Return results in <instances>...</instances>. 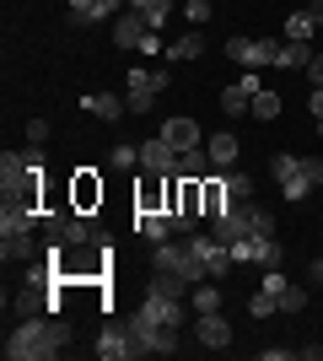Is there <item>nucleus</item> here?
Returning <instances> with one entry per match:
<instances>
[{"mask_svg":"<svg viewBox=\"0 0 323 361\" xmlns=\"http://www.w3.org/2000/svg\"><path fill=\"white\" fill-rule=\"evenodd\" d=\"M70 340V329L60 324V313L16 318V329L6 334V361H54Z\"/></svg>","mask_w":323,"mask_h":361,"instance_id":"nucleus-1","label":"nucleus"},{"mask_svg":"<svg viewBox=\"0 0 323 361\" xmlns=\"http://www.w3.org/2000/svg\"><path fill=\"white\" fill-rule=\"evenodd\" d=\"M44 178V146H22V151H6L0 157V189L11 195V189H22V183Z\"/></svg>","mask_w":323,"mask_h":361,"instance_id":"nucleus-2","label":"nucleus"},{"mask_svg":"<svg viewBox=\"0 0 323 361\" xmlns=\"http://www.w3.org/2000/svg\"><path fill=\"white\" fill-rule=\"evenodd\" d=\"M280 54V44H259V38H232L227 44V60L243 65V71H270Z\"/></svg>","mask_w":323,"mask_h":361,"instance_id":"nucleus-3","label":"nucleus"},{"mask_svg":"<svg viewBox=\"0 0 323 361\" xmlns=\"http://www.w3.org/2000/svg\"><path fill=\"white\" fill-rule=\"evenodd\" d=\"M259 87H264L259 71H243L227 92H221V114H227V119H243V114H253V92H259Z\"/></svg>","mask_w":323,"mask_h":361,"instance_id":"nucleus-4","label":"nucleus"},{"mask_svg":"<svg viewBox=\"0 0 323 361\" xmlns=\"http://www.w3.org/2000/svg\"><path fill=\"white\" fill-rule=\"evenodd\" d=\"M97 361H135V356H146V350H140V340L129 329H103L97 334Z\"/></svg>","mask_w":323,"mask_h":361,"instance_id":"nucleus-5","label":"nucleus"},{"mask_svg":"<svg viewBox=\"0 0 323 361\" xmlns=\"http://www.w3.org/2000/svg\"><path fill=\"white\" fill-rule=\"evenodd\" d=\"M194 345H205V350H227V345H232V324H227V313H194Z\"/></svg>","mask_w":323,"mask_h":361,"instance_id":"nucleus-6","label":"nucleus"},{"mask_svg":"<svg viewBox=\"0 0 323 361\" xmlns=\"http://www.w3.org/2000/svg\"><path fill=\"white\" fill-rule=\"evenodd\" d=\"M97 205H103V178H97L92 167H81L76 178H70V211H81V216H92Z\"/></svg>","mask_w":323,"mask_h":361,"instance_id":"nucleus-7","label":"nucleus"},{"mask_svg":"<svg viewBox=\"0 0 323 361\" xmlns=\"http://www.w3.org/2000/svg\"><path fill=\"white\" fill-rule=\"evenodd\" d=\"M140 173H178V151L167 146L162 135H151V140H140Z\"/></svg>","mask_w":323,"mask_h":361,"instance_id":"nucleus-8","label":"nucleus"},{"mask_svg":"<svg viewBox=\"0 0 323 361\" xmlns=\"http://www.w3.org/2000/svg\"><path fill=\"white\" fill-rule=\"evenodd\" d=\"M167 183H172V173H167V178H162V173H146V178H140V189H135V216L167 211Z\"/></svg>","mask_w":323,"mask_h":361,"instance_id":"nucleus-9","label":"nucleus"},{"mask_svg":"<svg viewBox=\"0 0 323 361\" xmlns=\"http://www.w3.org/2000/svg\"><path fill=\"white\" fill-rule=\"evenodd\" d=\"M156 135L167 140V146L178 151V157H184V151H194V146H205V130H200L194 119H167L162 130H156Z\"/></svg>","mask_w":323,"mask_h":361,"instance_id":"nucleus-10","label":"nucleus"},{"mask_svg":"<svg viewBox=\"0 0 323 361\" xmlns=\"http://www.w3.org/2000/svg\"><path fill=\"white\" fill-rule=\"evenodd\" d=\"M103 16H113L108 0H70V6H65V27H70V32H87L92 22H103Z\"/></svg>","mask_w":323,"mask_h":361,"instance_id":"nucleus-11","label":"nucleus"},{"mask_svg":"<svg viewBox=\"0 0 323 361\" xmlns=\"http://www.w3.org/2000/svg\"><path fill=\"white\" fill-rule=\"evenodd\" d=\"M146 32H151L146 11H124V16H113V44H119V49H140V44H146Z\"/></svg>","mask_w":323,"mask_h":361,"instance_id":"nucleus-12","label":"nucleus"},{"mask_svg":"<svg viewBox=\"0 0 323 361\" xmlns=\"http://www.w3.org/2000/svg\"><path fill=\"white\" fill-rule=\"evenodd\" d=\"M124 103H129V114H151V103H156V81H151V71H129V81H124Z\"/></svg>","mask_w":323,"mask_h":361,"instance_id":"nucleus-13","label":"nucleus"},{"mask_svg":"<svg viewBox=\"0 0 323 361\" xmlns=\"http://www.w3.org/2000/svg\"><path fill=\"white\" fill-rule=\"evenodd\" d=\"M227 211H237V200L227 195V178L210 173V178H205V221H215V216H227Z\"/></svg>","mask_w":323,"mask_h":361,"instance_id":"nucleus-14","label":"nucleus"},{"mask_svg":"<svg viewBox=\"0 0 323 361\" xmlns=\"http://www.w3.org/2000/svg\"><path fill=\"white\" fill-rule=\"evenodd\" d=\"M81 108H87V114H97V119H103V124H119L124 114H129V103H124L119 92H92V97H87V103H81Z\"/></svg>","mask_w":323,"mask_h":361,"instance_id":"nucleus-15","label":"nucleus"},{"mask_svg":"<svg viewBox=\"0 0 323 361\" xmlns=\"http://www.w3.org/2000/svg\"><path fill=\"white\" fill-rule=\"evenodd\" d=\"M60 243H65V248H92V243H97V221H92V216H81V211H70Z\"/></svg>","mask_w":323,"mask_h":361,"instance_id":"nucleus-16","label":"nucleus"},{"mask_svg":"<svg viewBox=\"0 0 323 361\" xmlns=\"http://www.w3.org/2000/svg\"><path fill=\"white\" fill-rule=\"evenodd\" d=\"M205 151H210V162H215V173H227L232 162H237V135H232V130H215V135H205Z\"/></svg>","mask_w":323,"mask_h":361,"instance_id":"nucleus-17","label":"nucleus"},{"mask_svg":"<svg viewBox=\"0 0 323 361\" xmlns=\"http://www.w3.org/2000/svg\"><path fill=\"white\" fill-rule=\"evenodd\" d=\"M135 232L151 243V248H156V243H167V238H178V232H172V216H167V211H146V216H135Z\"/></svg>","mask_w":323,"mask_h":361,"instance_id":"nucleus-18","label":"nucleus"},{"mask_svg":"<svg viewBox=\"0 0 323 361\" xmlns=\"http://www.w3.org/2000/svg\"><path fill=\"white\" fill-rule=\"evenodd\" d=\"M11 313H16V318H38V313H49V286H32V281H27V286L11 297Z\"/></svg>","mask_w":323,"mask_h":361,"instance_id":"nucleus-19","label":"nucleus"},{"mask_svg":"<svg viewBox=\"0 0 323 361\" xmlns=\"http://www.w3.org/2000/svg\"><path fill=\"white\" fill-rule=\"evenodd\" d=\"M0 259L6 264H32V259H44L32 248V232H11V238H0Z\"/></svg>","mask_w":323,"mask_h":361,"instance_id":"nucleus-20","label":"nucleus"},{"mask_svg":"<svg viewBox=\"0 0 323 361\" xmlns=\"http://www.w3.org/2000/svg\"><path fill=\"white\" fill-rule=\"evenodd\" d=\"M205 226H210V238H215V243H227V248H232L237 238H248L243 211H227V216H215V221H205Z\"/></svg>","mask_w":323,"mask_h":361,"instance_id":"nucleus-21","label":"nucleus"},{"mask_svg":"<svg viewBox=\"0 0 323 361\" xmlns=\"http://www.w3.org/2000/svg\"><path fill=\"white\" fill-rule=\"evenodd\" d=\"M237 211H243V221H248V232H253V238H275V216L264 211L259 200H237Z\"/></svg>","mask_w":323,"mask_h":361,"instance_id":"nucleus-22","label":"nucleus"},{"mask_svg":"<svg viewBox=\"0 0 323 361\" xmlns=\"http://www.w3.org/2000/svg\"><path fill=\"white\" fill-rule=\"evenodd\" d=\"M312 54H318L312 44H291V38H286V44H280V54H275V71H308Z\"/></svg>","mask_w":323,"mask_h":361,"instance_id":"nucleus-23","label":"nucleus"},{"mask_svg":"<svg viewBox=\"0 0 323 361\" xmlns=\"http://www.w3.org/2000/svg\"><path fill=\"white\" fill-rule=\"evenodd\" d=\"M210 173H215V162H210V151H205V146H194V151L178 157V178H210Z\"/></svg>","mask_w":323,"mask_h":361,"instance_id":"nucleus-24","label":"nucleus"},{"mask_svg":"<svg viewBox=\"0 0 323 361\" xmlns=\"http://www.w3.org/2000/svg\"><path fill=\"white\" fill-rule=\"evenodd\" d=\"M318 16H312V11H291V16H286V38H291V44H312V38H318Z\"/></svg>","mask_w":323,"mask_h":361,"instance_id":"nucleus-25","label":"nucleus"},{"mask_svg":"<svg viewBox=\"0 0 323 361\" xmlns=\"http://www.w3.org/2000/svg\"><path fill=\"white\" fill-rule=\"evenodd\" d=\"M205 54V32H184L178 44H167V65H184V60H200Z\"/></svg>","mask_w":323,"mask_h":361,"instance_id":"nucleus-26","label":"nucleus"},{"mask_svg":"<svg viewBox=\"0 0 323 361\" xmlns=\"http://www.w3.org/2000/svg\"><path fill=\"white\" fill-rule=\"evenodd\" d=\"M253 238V232H248ZM253 264H264V270H280L286 264V248H280L275 238H253Z\"/></svg>","mask_w":323,"mask_h":361,"instance_id":"nucleus-27","label":"nucleus"},{"mask_svg":"<svg viewBox=\"0 0 323 361\" xmlns=\"http://www.w3.org/2000/svg\"><path fill=\"white\" fill-rule=\"evenodd\" d=\"M189 307H194V313H221V291H215V281H200V286L189 291Z\"/></svg>","mask_w":323,"mask_h":361,"instance_id":"nucleus-28","label":"nucleus"},{"mask_svg":"<svg viewBox=\"0 0 323 361\" xmlns=\"http://www.w3.org/2000/svg\"><path fill=\"white\" fill-rule=\"evenodd\" d=\"M108 167H113V173H129V167H140V146H135V140H119V146L108 151Z\"/></svg>","mask_w":323,"mask_h":361,"instance_id":"nucleus-29","label":"nucleus"},{"mask_svg":"<svg viewBox=\"0 0 323 361\" xmlns=\"http://www.w3.org/2000/svg\"><path fill=\"white\" fill-rule=\"evenodd\" d=\"M253 119H264V124L280 119V92H270V87L253 92Z\"/></svg>","mask_w":323,"mask_h":361,"instance_id":"nucleus-30","label":"nucleus"},{"mask_svg":"<svg viewBox=\"0 0 323 361\" xmlns=\"http://www.w3.org/2000/svg\"><path fill=\"white\" fill-rule=\"evenodd\" d=\"M296 167H302V157H296V151H275V157H270V178L275 183H286L296 173Z\"/></svg>","mask_w":323,"mask_h":361,"instance_id":"nucleus-31","label":"nucleus"},{"mask_svg":"<svg viewBox=\"0 0 323 361\" xmlns=\"http://www.w3.org/2000/svg\"><path fill=\"white\" fill-rule=\"evenodd\" d=\"M312 189H318V183H312V178H308V173H302V167H296V173H291V178H286V183H280V195H286V200H291V205H296V200H308V195H312Z\"/></svg>","mask_w":323,"mask_h":361,"instance_id":"nucleus-32","label":"nucleus"},{"mask_svg":"<svg viewBox=\"0 0 323 361\" xmlns=\"http://www.w3.org/2000/svg\"><path fill=\"white\" fill-rule=\"evenodd\" d=\"M129 11H146V22H151V32L167 22V0H129Z\"/></svg>","mask_w":323,"mask_h":361,"instance_id":"nucleus-33","label":"nucleus"},{"mask_svg":"<svg viewBox=\"0 0 323 361\" xmlns=\"http://www.w3.org/2000/svg\"><path fill=\"white\" fill-rule=\"evenodd\" d=\"M221 178H227V195L232 200H253V178H248V173H232V167H227Z\"/></svg>","mask_w":323,"mask_h":361,"instance_id":"nucleus-34","label":"nucleus"},{"mask_svg":"<svg viewBox=\"0 0 323 361\" xmlns=\"http://www.w3.org/2000/svg\"><path fill=\"white\" fill-rule=\"evenodd\" d=\"M308 286H296V281H291V286H286V297H280V313H302V307H308Z\"/></svg>","mask_w":323,"mask_h":361,"instance_id":"nucleus-35","label":"nucleus"},{"mask_svg":"<svg viewBox=\"0 0 323 361\" xmlns=\"http://www.w3.org/2000/svg\"><path fill=\"white\" fill-rule=\"evenodd\" d=\"M275 307H280V302L270 297V291H253V297H248V313H253V318H270Z\"/></svg>","mask_w":323,"mask_h":361,"instance_id":"nucleus-36","label":"nucleus"},{"mask_svg":"<svg viewBox=\"0 0 323 361\" xmlns=\"http://www.w3.org/2000/svg\"><path fill=\"white\" fill-rule=\"evenodd\" d=\"M286 286H291V281H286L280 270H264V286H259V291H270V297L280 302V297H286Z\"/></svg>","mask_w":323,"mask_h":361,"instance_id":"nucleus-37","label":"nucleus"},{"mask_svg":"<svg viewBox=\"0 0 323 361\" xmlns=\"http://www.w3.org/2000/svg\"><path fill=\"white\" fill-rule=\"evenodd\" d=\"M184 11H189V22H194V27H205V22H210V0H189Z\"/></svg>","mask_w":323,"mask_h":361,"instance_id":"nucleus-38","label":"nucleus"},{"mask_svg":"<svg viewBox=\"0 0 323 361\" xmlns=\"http://www.w3.org/2000/svg\"><path fill=\"white\" fill-rule=\"evenodd\" d=\"M49 140V119H27V146H44Z\"/></svg>","mask_w":323,"mask_h":361,"instance_id":"nucleus-39","label":"nucleus"},{"mask_svg":"<svg viewBox=\"0 0 323 361\" xmlns=\"http://www.w3.org/2000/svg\"><path fill=\"white\" fill-rule=\"evenodd\" d=\"M302 173H308L312 183H323V157H302Z\"/></svg>","mask_w":323,"mask_h":361,"instance_id":"nucleus-40","label":"nucleus"},{"mask_svg":"<svg viewBox=\"0 0 323 361\" xmlns=\"http://www.w3.org/2000/svg\"><path fill=\"white\" fill-rule=\"evenodd\" d=\"M308 114H312V119H323V87L308 92Z\"/></svg>","mask_w":323,"mask_h":361,"instance_id":"nucleus-41","label":"nucleus"},{"mask_svg":"<svg viewBox=\"0 0 323 361\" xmlns=\"http://www.w3.org/2000/svg\"><path fill=\"white\" fill-rule=\"evenodd\" d=\"M308 81H312V87H323V49L312 54V65H308Z\"/></svg>","mask_w":323,"mask_h":361,"instance_id":"nucleus-42","label":"nucleus"},{"mask_svg":"<svg viewBox=\"0 0 323 361\" xmlns=\"http://www.w3.org/2000/svg\"><path fill=\"white\" fill-rule=\"evenodd\" d=\"M259 356H264V361H286V356H296V350H286V345H264Z\"/></svg>","mask_w":323,"mask_h":361,"instance_id":"nucleus-43","label":"nucleus"},{"mask_svg":"<svg viewBox=\"0 0 323 361\" xmlns=\"http://www.w3.org/2000/svg\"><path fill=\"white\" fill-rule=\"evenodd\" d=\"M296 356H302V361H323V345H312V340H308V345H296Z\"/></svg>","mask_w":323,"mask_h":361,"instance_id":"nucleus-44","label":"nucleus"},{"mask_svg":"<svg viewBox=\"0 0 323 361\" xmlns=\"http://www.w3.org/2000/svg\"><path fill=\"white\" fill-rule=\"evenodd\" d=\"M312 281H323V254H318V259H312Z\"/></svg>","mask_w":323,"mask_h":361,"instance_id":"nucleus-45","label":"nucleus"},{"mask_svg":"<svg viewBox=\"0 0 323 361\" xmlns=\"http://www.w3.org/2000/svg\"><path fill=\"white\" fill-rule=\"evenodd\" d=\"M308 11H312V16H318V27H323V0H312V6H308Z\"/></svg>","mask_w":323,"mask_h":361,"instance_id":"nucleus-46","label":"nucleus"},{"mask_svg":"<svg viewBox=\"0 0 323 361\" xmlns=\"http://www.w3.org/2000/svg\"><path fill=\"white\" fill-rule=\"evenodd\" d=\"M108 6H113V11H119V6H129V0H108Z\"/></svg>","mask_w":323,"mask_h":361,"instance_id":"nucleus-47","label":"nucleus"},{"mask_svg":"<svg viewBox=\"0 0 323 361\" xmlns=\"http://www.w3.org/2000/svg\"><path fill=\"white\" fill-rule=\"evenodd\" d=\"M318 135H323V119H318Z\"/></svg>","mask_w":323,"mask_h":361,"instance_id":"nucleus-48","label":"nucleus"},{"mask_svg":"<svg viewBox=\"0 0 323 361\" xmlns=\"http://www.w3.org/2000/svg\"><path fill=\"white\" fill-rule=\"evenodd\" d=\"M318 49H323V38H318Z\"/></svg>","mask_w":323,"mask_h":361,"instance_id":"nucleus-49","label":"nucleus"}]
</instances>
